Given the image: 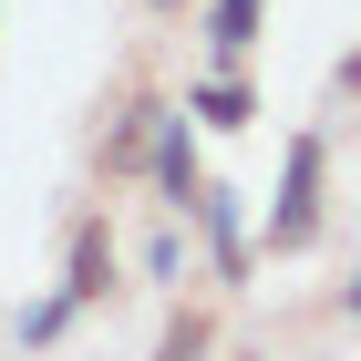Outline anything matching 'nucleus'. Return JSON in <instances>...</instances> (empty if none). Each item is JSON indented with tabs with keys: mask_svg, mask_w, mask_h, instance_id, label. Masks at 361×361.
I'll return each instance as SVG.
<instances>
[{
	"mask_svg": "<svg viewBox=\"0 0 361 361\" xmlns=\"http://www.w3.org/2000/svg\"><path fill=\"white\" fill-rule=\"evenodd\" d=\"M145 176H155V207H166V217H186L196 207V186H207V155H196V124L186 114H155V145H145Z\"/></svg>",
	"mask_w": 361,
	"mask_h": 361,
	"instance_id": "obj_4",
	"label": "nucleus"
},
{
	"mask_svg": "<svg viewBox=\"0 0 361 361\" xmlns=\"http://www.w3.org/2000/svg\"><path fill=\"white\" fill-rule=\"evenodd\" d=\"M155 114H166V93H124V104L104 114V135H93L104 176H145V145H155Z\"/></svg>",
	"mask_w": 361,
	"mask_h": 361,
	"instance_id": "obj_7",
	"label": "nucleus"
},
{
	"mask_svg": "<svg viewBox=\"0 0 361 361\" xmlns=\"http://www.w3.org/2000/svg\"><path fill=\"white\" fill-rule=\"evenodd\" d=\"M176 114H186L196 135H248V124H258V83H248V73H196Z\"/></svg>",
	"mask_w": 361,
	"mask_h": 361,
	"instance_id": "obj_5",
	"label": "nucleus"
},
{
	"mask_svg": "<svg viewBox=\"0 0 361 361\" xmlns=\"http://www.w3.org/2000/svg\"><path fill=\"white\" fill-rule=\"evenodd\" d=\"M341 320H351V331H361V269L341 279Z\"/></svg>",
	"mask_w": 361,
	"mask_h": 361,
	"instance_id": "obj_11",
	"label": "nucleus"
},
{
	"mask_svg": "<svg viewBox=\"0 0 361 361\" xmlns=\"http://www.w3.org/2000/svg\"><path fill=\"white\" fill-rule=\"evenodd\" d=\"M217 351V310L207 300H176L166 310V341H155V361H207Z\"/></svg>",
	"mask_w": 361,
	"mask_h": 361,
	"instance_id": "obj_8",
	"label": "nucleus"
},
{
	"mask_svg": "<svg viewBox=\"0 0 361 361\" xmlns=\"http://www.w3.org/2000/svg\"><path fill=\"white\" fill-rule=\"evenodd\" d=\"M186 227L207 238V279H217V289H248V269H258V227H248V196L207 176V186H196V207H186Z\"/></svg>",
	"mask_w": 361,
	"mask_h": 361,
	"instance_id": "obj_2",
	"label": "nucleus"
},
{
	"mask_svg": "<svg viewBox=\"0 0 361 361\" xmlns=\"http://www.w3.org/2000/svg\"><path fill=\"white\" fill-rule=\"evenodd\" d=\"M145 11H186V0H145Z\"/></svg>",
	"mask_w": 361,
	"mask_h": 361,
	"instance_id": "obj_13",
	"label": "nucleus"
},
{
	"mask_svg": "<svg viewBox=\"0 0 361 361\" xmlns=\"http://www.w3.org/2000/svg\"><path fill=\"white\" fill-rule=\"evenodd\" d=\"M73 320H83V310L62 300V289H42V300H21V320H11V341H21V351H52V341L73 331Z\"/></svg>",
	"mask_w": 361,
	"mask_h": 361,
	"instance_id": "obj_9",
	"label": "nucleus"
},
{
	"mask_svg": "<svg viewBox=\"0 0 361 361\" xmlns=\"http://www.w3.org/2000/svg\"><path fill=\"white\" fill-rule=\"evenodd\" d=\"M196 42H207L217 73H238V62L269 42V0H207V11H196Z\"/></svg>",
	"mask_w": 361,
	"mask_h": 361,
	"instance_id": "obj_6",
	"label": "nucleus"
},
{
	"mask_svg": "<svg viewBox=\"0 0 361 361\" xmlns=\"http://www.w3.org/2000/svg\"><path fill=\"white\" fill-rule=\"evenodd\" d=\"M320 227H331V145H320V135H289L279 186H269V217H258V258L320 248Z\"/></svg>",
	"mask_w": 361,
	"mask_h": 361,
	"instance_id": "obj_1",
	"label": "nucleus"
},
{
	"mask_svg": "<svg viewBox=\"0 0 361 361\" xmlns=\"http://www.w3.org/2000/svg\"><path fill=\"white\" fill-rule=\"evenodd\" d=\"M135 269L155 279V289H186V217H166V227H155V238L135 248Z\"/></svg>",
	"mask_w": 361,
	"mask_h": 361,
	"instance_id": "obj_10",
	"label": "nucleus"
},
{
	"mask_svg": "<svg viewBox=\"0 0 361 361\" xmlns=\"http://www.w3.org/2000/svg\"><path fill=\"white\" fill-rule=\"evenodd\" d=\"M331 83H341V93L361 104V52H341V73H331Z\"/></svg>",
	"mask_w": 361,
	"mask_h": 361,
	"instance_id": "obj_12",
	"label": "nucleus"
},
{
	"mask_svg": "<svg viewBox=\"0 0 361 361\" xmlns=\"http://www.w3.org/2000/svg\"><path fill=\"white\" fill-rule=\"evenodd\" d=\"M73 310H104L114 289H124V248H114L104 217H73V238H62V279H52Z\"/></svg>",
	"mask_w": 361,
	"mask_h": 361,
	"instance_id": "obj_3",
	"label": "nucleus"
}]
</instances>
